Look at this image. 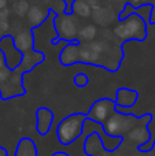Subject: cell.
I'll return each instance as SVG.
<instances>
[{
  "instance_id": "11",
  "label": "cell",
  "mask_w": 155,
  "mask_h": 156,
  "mask_svg": "<svg viewBox=\"0 0 155 156\" xmlns=\"http://www.w3.org/2000/svg\"><path fill=\"white\" fill-rule=\"evenodd\" d=\"M37 129L40 134H47L49 126L52 122V114L49 112L48 108H40L37 112Z\"/></svg>"
},
{
  "instance_id": "8",
  "label": "cell",
  "mask_w": 155,
  "mask_h": 156,
  "mask_svg": "<svg viewBox=\"0 0 155 156\" xmlns=\"http://www.w3.org/2000/svg\"><path fill=\"white\" fill-rule=\"evenodd\" d=\"M91 16L93 18L95 23L100 25V26H109L113 21H114V15H113V11L107 7H98L95 10H92Z\"/></svg>"
},
{
  "instance_id": "4",
  "label": "cell",
  "mask_w": 155,
  "mask_h": 156,
  "mask_svg": "<svg viewBox=\"0 0 155 156\" xmlns=\"http://www.w3.org/2000/svg\"><path fill=\"white\" fill-rule=\"evenodd\" d=\"M55 27H56V32L59 34V37L65 38V40H74L77 38V32H78V27H77V22L76 19L71 15L67 14H62L55 19Z\"/></svg>"
},
{
  "instance_id": "22",
  "label": "cell",
  "mask_w": 155,
  "mask_h": 156,
  "mask_svg": "<svg viewBox=\"0 0 155 156\" xmlns=\"http://www.w3.org/2000/svg\"><path fill=\"white\" fill-rule=\"evenodd\" d=\"M8 16H10V10L8 8L0 10V19H8Z\"/></svg>"
},
{
  "instance_id": "15",
  "label": "cell",
  "mask_w": 155,
  "mask_h": 156,
  "mask_svg": "<svg viewBox=\"0 0 155 156\" xmlns=\"http://www.w3.org/2000/svg\"><path fill=\"white\" fill-rule=\"evenodd\" d=\"M71 10L80 18H89L92 14V8L87 0H74L71 4Z\"/></svg>"
},
{
  "instance_id": "9",
  "label": "cell",
  "mask_w": 155,
  "mask_h": 156,
  "mask_svg": "<svg viewBox=\"0 0 155 156\" xmlns=\"http://www.w3.org/2000/svg\"><path fill=\"white\" fill-rule=\"evenodd\" d=\"M47 10H44L43 7L40 5H30L29 11H27L26 16H27V21L32 26H40L44 21L47 19Z\"/></svg>"
},
{
  "instance_id": "7",
  "label": "cell",
  "mask_w": 155,
  "mask_h": 156,
  "mask_svg": "<svg viewBox=\"0 0 155 156\" xmlns=\"http://www.w3.org/2000/svg\"><path fill=\"white\" fill-rule=\"evenodd\" d=\"M14 47L21 52H27L33 47V36L29 30L22 29L14 37Z\"/></svg>"
},
{
  "instance_id": "28",
  "label": "cell",
  "mask_w": 155,
  "mask_h": 156,
  "mask_svg": "<svg viewBox=\"0 0 155 156\" xmlns=\"http://www.w3.org/2000/svg\"><path fill=\"white\" fill-rule=\"evenodd\" d=\"M56 156H60V154H56Z\"/></svg>"
},
{
  "instance_id": "1",
  "label": "cell",
  "mask_w": 155,
  "mask_h": 156,
  "mask_svg": "<svg viewBox=\"0 0 155 156\" xmlns=\"http://www.w3.org/2000/svg\"><path fill=\"white\" fill-rule=\"evenodd\" d=\"M113 34L117 38L125 40H139L143 41L147 37V23L139 14H131L121 23H118L113 30Z\"/></svg>"
},
{
  "instance_id": "19",
  "label": "cell",
  "mask_w": 155,
  "mask_h": 156,
  "mask_svg": "<svg viewBox=\"0 0 155 156\" xmlns=\"http://www.w3.org/2000/svg\"><path fill=\"white\" fill-rule=\"evenodd\" d=\"M10 78H11V70H10V67H7V66H4V67H0V83L7 82Z\"/></svg>"
},
{
  "instance_id": "5",
  "label": "cell",
  "mask_w": 155,
  "mask_h": 156,
  "mask_svg": "<svg viewBox=\"0 0 155 156\" xmlns=\"http://www.w3.org/2000/svg\"><path fill=\"white\" fill-rule=\"evenodd\" d=\"M111 114H114V103L109 99H100L92 105L88 116L98 123H104Z\"/></svg>"
},
{
  "instance_id": "14",
  "label": "cell",
  "mask_w": 155,
  "mask_h": 156,
  "mask_svg": "<svg viewBox=\"0 0 155 156\" xmlns=\"http://www.w3.org/2000/svg\"><path fill=\"white\" fill-rule=\"evenodd\" d=\"M96 36H98V29H96V26L92 23L85 25V26H82L81 29L77 32V38H78L81 43H85V44L93 41L96 38Z\"/></svg>"
},
{
  "instance_id": "20",
  "label": "cell",
  "mask_w": 155,
  "mask_h": 156,
  "mask_svg": "<svg viewBox=\"0 0 155 156\" xmlns=\"http://www.w3.org/2000/svg\"><path fill=\"white\" fill-rule=\"evenodd\" d=\"M74 83H76L77 86H85L88 83V77L85 76V74H77V76L74 77Z\"/></svg>"
},
{
  "instance_id": "18",
  "label": "cell",
  "mask_w": 155,
  "mask_h": 156,
  "mask_svg": "<svg viewBox=\"0 0 155 156\" xmlns=\"http://www.w3.org/2000/svg\"><path fill=\"white\" fill-rule=\"evenodd\" d=\"M29 8H30L29 0H18V2H15V4H14V11H15V14L19 18L26 16Z\"/></svg>"
},
{
  "instance_id": "24",
  "label": "cell",
  "mask_w": 155,
  "mask_h": 156,
  "mask_svg": "<svg viewBox=\"0 0 155 156\" xmlns=\"http://www.w3.org/2000/svg\"><path fill=\"white\" fill-rule=\"evenodd\" d=\"M150 22L153 25H155V5L151 8V14H150Z\"/></svg>"
},
{
  "instance_id": "2",
  "label": "cell",
  "mask_w": 155,
  "mask_h": 156,
  "mask_svg": "<svg viewBox=\"0 0 155 156\" xmlns=\"http://www.w3.org/2000/svg\"><path fill=\"white\" fill-rule=\"evenodd\" d=\"M84 125V116L82 115H70L60 122L58 127V138L63 145L71 144L80 134Z\"/></svg>"
},
{
  "instance_id": "21",
  "label": "cell",
  "mask_w": 155,
  "mask_h": 156,
  "mask_svg": "<svg viewBox=\"0 0 155 156\" xmlns=\"http://www.w3.org/2000/svg\"><path fill=\"white\" fill-rule=\"evenodd\" d=\"M8 30H10L8 19H0V36H4Z\"/></svg>"
},
{
  "instance_id": "29",
  "label": "cell",
  "mask_w": 155,
  "mask_h": 156,
  "mask_svg": "<svg viewBox=\"0 0 155 156\" xmlns=\"http://www.w3.org/2000/svg\"><path fill=\"white\" fill-rule=\"evenodd\" d=\"M154 151H155V148H154Z\"/></svg>"
},
{
  "instance_id": "6",
  "label": "cell",
  "mask_w": 155,
  "mask_h": 156,
  "mask_svg": "<svg viewBox=\"0 0 155 156\" xmlns=\"http://www.w3.org/2000/svg\"><path fill=\"white\" fill-rule=\"evenodd\" d=\"M147 123L144 125H136L133 126L128 133H126V138H128L131 143L136 144V145H140L143 147L144 144H147L148 141L151 140V133L148 132Z\"/></svg>"
},
{
  "instance_id": "23",
  "label": "cell",
  "mask_w": 155,
  "mask_h": 156,
  "mask_svg": "<svg viewBox=\"0 0 155 156\" xmlns=\"http://www.w3.org/2000/svg\"><path fill=\"white\" fill-rule=\"evenodd\" d=\"M87 2L89 3V5H91V8H92V10L100 7V0H87Z\"/></svg>"
},
{
  "instance_id": "26",
  "label": "cell",
  "mask_w": 155,
  "mask_h": 156,
  "mask_svg": "<svg viewBox=\"0 0 155 156\" xmlns=\"http://www.w3.org/2000/svg\"><path fill=\"white\" fill-rule=\"evenodd\" d=\"M0 156H7V151L4 148H2V147H0Z\"/></svg>"
},
{
  "instance_id": "13",
  "label": "cell",
  "mask_w": 155,
  "mask_h": 156,
  "mask_svg": "<svg viewBox=\"0 0 155 156\" xmlns=\"http://www.w3.org/2000/svg\"><path fill=\"white\" fill-rule=\"evenodd\" d=\"M84 47H80V60L84 63H89V65H100L102 63V56L92 49H89L85 44Z\"/></svg>"
},
{
  "instance_id": "17",
  "label": "cell",
  "mask_w": 155,
  "mask_h": 156,
  "mask_svg": "<svg viewBox=\"0 0 155 156\" xmlns=\"http://www.w3.org/2000/svg\"><path fill=\"white\" fill-rule=\"evenodd\" d=\"M41 54H37V52H27L23 56V62H22V66L25 67V70H29L32 69L36 63H38L41 60Z\"/></svg>"
},
{
  "instance_id": "27",
  "label": "cell",
  "mask_w": 155,
  "mask_h": 156,
  "mask_svg": "<svg viewBox=\"0 0 155 156\" xmlns=\"http://www.w3.org/2000/svg\"><path fill=\"white\" fill-rule=\"evenodd\" d=\"M118 3H125V2H128V0H117Z\"/></svg>"
},
{
  "instance_id": "3",
  "label": "cell",
  "mask_w": 155,
  "mask_h": 156,
  "mask_svg": "<svg viewBox=\"0 0 155 156\" xmlns=\"http://www.w3.org/2000/svg\"><path fill=\"white\" fill-rule=\"evenodd\" d=\"M137 121L139 119H136L135 116L114 112L104 122V130L109 136H124L133 126H136Z\"/></svg>"
},
{
  "instance_id": "10",
  "label": "cell",
  "mask_w": 155,
  "mask_h": 156,
  "mask_svg": "<svg viewBox=\"0 0 155 156\" xmlns=\"http://www.w3.org/2000/svg\"><path fill=\"white\" fill-rule=\"evenodd\" d=\"M80 60V47L77 44H69L60 54V62L63 65H73Z\"/></svg>"
},
{
  "instance_id": "16",
  "label": "cell",
  "mask_w": 155,
  "mask_h": 156,
  "mask_svg": "<svg viewBox=\"0 0 155 156\" xmlns=\"http://www.w3.org/2000/svg\"><path fill=\"white\" fill-rule=\"evenodd\" d=\"M37 155V149H36L34 144L32 140H21L16 149V156H36Z\"/></svg>"
},
{
  "instance_id": "12",
  "label": "cell",
  "mask_w": 155,
  "mask_h": 156,
  "mask_svg": "<svg viewBox=\"0 0 155 156\" xmlns=\"http://www.w3.org/2000/svg\"><path fill=\"white\" fill-rule=\"evenodd\" d=\"M136 100H137V93L135 90L122 88L117 92V103L120 105L131 107V105H133L136 103Z\"/></svg>"
},
{
  "instance_id": "25",
  "label": "cell",
  "mask_w": 155,
  "mask_h": 156,
  "mask_svg": "<svg viewBox=\"0 0 155 156\" xmlns=\"http://www.w3.org/2000/svg\"><path fill=\"white\" fill-rule=\"evenodd\" d=\"M7 4H8V0H0V10L7 8Z\"/></svg>"
}]
</instances>
